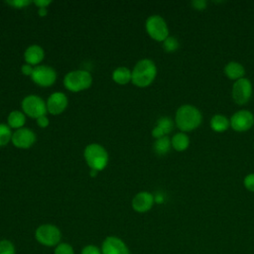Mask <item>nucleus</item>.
Masks as SVG:
<instances>
[{"instance_id":"obj_22","label":"nucleus","mask_w":254,"mask_h":254,"mask_svg":"<svg viewBox=\"0 0 254 254\" xmlns=\"http://www.w3.org/2000/svg\"><path fill=\"white\" fill-rule=\"evenodd\" d=\"M171 140L169 139L168 136H164L161 137L159 139H157L154 143V151L158 154V155H165L170 151L171 148Z\"/></svg>"},{"instance_id":"obj_25","label":"nucleus","mask_w":254,"mask_h":254,"mask_svg":"<svg viewBox=\"0 0 254 254\" xmlns=\"http://www.w3.org/2000/svg\"><path fill=\"white\" fill-rule=\"evenodd\" d=\"M163 48L168 53L175 52L179 48V42H178V40L175 37H168L163 42Z\"/></svg>"},{"instance_id":"obj_20","label":"nucleus","mask_w":254,"mask_h":254,"mask_svg":"<svg viewBox=\"0 0 254 254\" xmlns=\"http://www.w3.org/2000/svg\"><path fill=\"white\" fill-rule=\"evenodd\" d=\"M172 146L175 150L182 152L185 151L190 145V138L185 133H177L172 138Z\"/></svg>"},{"instance_id":"obj_27","label":"nucleus","mask_w":254,"mask_h":254,"mask_svg":"<svg viewBox=\"0 0 254 254\" xmlns=\"http://www.w3.org/2000/svg\"><path fill=\"white\" fill-rule=\"evenodd\" d=\"M80 254H102V253H101V249L98 246L89 244V245L84 246L81 249Z\"/></svg>"},{"instance_id":"obj_12","label":"nucleus","mask_w":254,"mask_h":254,"mask_svg":"<svg viewBox=\"0 0 254 254\" xmlns=\"http://www.w3.org/2000/svg\"><path fill=\"white\" fill-rule=\"evenodd\" d=\"M11 140L14 146L22 149H27L35 143L36 135L31 129L20 128L13 133Z\"/></svg>"},{"instance_id":"obj_18","label":"nucleus","mask_w":254,"mask_h":254,"mask_svg":"<svg viewBox=\"0 0 254 254\" xmlns=\"http://www.w3.org/2000/svg\"><path fill=\"white\" fill-rule=\"evenodd\" d=\"M112 78L119 84H126L132 78V71L125 66L117 67L112 73Z\"/></svg>"},{"instance_id":"obj_6","label":"nucleus","mask_w":254,"mask_h":254,"mask_svg":"<svg viewBox=\"0 0 254 254\" xmlns=\"http://www.w3.org/2000/svg\"><path fill=\"white\" fill-rule=\"evenodd\" d=\"M146 31L152 39L158 42H164L169 37L168 26L165 20L159 15H152L147 19Z\"/></svg>"},{"instance_id":"obj_34","label":"nucleus","mask_w":254,"mask_h":254,"mask_svg":"<svg viewBox=\"0 0 254 254\" xmlns=\"http://www.w3.org/2000/svg\"><path fill=\"white\" fill-rule=\"evenodd\" d=\"M38 13H39V15H40L41 17H44V16L47 15V9H46V8H39Z\"/></svg>"},{"instance_id":"obj_26","label":"nucleus","mask_w":254,"mask_h":254,"mask_svg":"<svg viewBox=\"0 0 254 254\" xmlns=\"http://www.w3.org/2000/svg\"><path fill=\"white\" fill-rule=\"evenodd\" d=\"M54 254H74V249L70 244L66 242H61L56 246Z\"/></svg>"},{"instance_id":"obj_32","label":"nucleus","mask_w":254,"mask_h":254,"mask_svg":"<svg viewBox=\"0 0 254 254\" xmlns=\"http://www.w3.org/2000/svg\"><path fill=\"white\" fill-rule=\"evenodd\" d=\"M33 69H34V68H33L30 64H23V65H22V68H21L22 72H23L24 74H26V75H31L32 72H33Z\"/></svg>"},{"instance_id":"obj_10","label":"nucleus","mask_w":254,"mask_h":254,"mask_svg":"<svg viewBox=\"0 0 254 254\" xmlns=\"http://www.w3.org/2000/svg\"><path fill=\"white\" fill-rule=\"evenodd\" d=\"M102 254H131L127 244L117 236H107L101 244Z\"/></svg>"},{"instance_id":"obj_17","label":"nucleus","mask_w":254,"mask_h":254,"mask_svg":"<svg viewBox=\"0 0 254 254\" xmlns=\"http://www.w3.org/2000/svg\"><path fill=\"white\" fill-rule=\"evenodd\" d=\"M224 72L230 79H240L245 73L244 67L237 62H229L225 67Z\"/></svg>"},{"instance_id":"obj_11","label":"nucleus","mask_w":254,"mask_h":254,"mask_svg":"<svg viewBox=\"0 0 254 254\" xmlns=\"http://www.w3.org/2000/svg\"><path fill=\"white\" fill-rule=\"evenodd\" d=\"M254 124V115L248 110H239L230 118V126L238 132L249 130Z\"/></svg>"},{"instance_id":"obj_35","label":"nucleus","mask_w":254,"mask_h":254,"mask_svg":"<svg viewBox=\"0 0 254 254\" xmlns=\"http://www.w3.org/2000/svg\"><path fill=\"white\" fill-rule=\"evenodd\" d=\"M96 173H97V171H95V170H91V171H90V176L95 177V176H96Z\"/></svg>"},{"instance_id":"obj_2","label":"nucleus","mask_w":254,"mask_h":254,"mask_svg":"<svg viewBox=\"0 0 254 254\" xmlns=\"http://www.w3.org/2000/svg\"><path fill=\"white\" fill-rule=\"evenodd\" d=\"M157 74V67L153 61L144 59L139 61L132 70L131 81L139 87H146L153 82Z\"/></svg>"},{"instance_id":"obj_21","label":"nucleus","mask_w":254,"mask_h":254,"mask_svg":"<svg viewBox=\"0 0 254 254\" xmlns=\"http://www.w3.org/2000/svg\"><path fill=\"white\" fill-rule=\"evenodd\" d=\"M7 120H8V126L10 128L20 129L24 126L26 118H25V115L22 112H20L18 110H15V111H12L9 114Z\"/></svg>"},{"instance_id":"obj_23","label":"nucleus","mask_w":254,"mask_h":254,"mask_svg":"<svg viewBox=\"0 0 254 254\" xmlns=\"http://www.w3.org/2000/svg\"><path fill=\"white\" fill-rule=\"evenodd\" d=\"M12 135L11 128L6 124L0 123V147L7 145L12 139Z\"/></svg>"},{"instance_id":"obj_9","label":"nucleus","mask_w":254,"mask_h":254,"mask_svg":"<svg viewBox=\"0 0 254 254\" xmlns=\"http://www.w3.org/2000/svg\"><path fill=\"white\" fill-rule=\"evenodd\" d=\"M252 95V84L248 78L237 79L232 86V97L237 104H245Z\"/></svg>"},{"instance_id":"obj_13","label":"nucleus","mask_w":254,"mask_h":254,"mask_svg":"<svg viewBox=\"0 0 254 254\" xmlns=\"http://www.w3.org/2000/svg\"><path fill=\"white\" fill-rule=\"evenodd\" d=\"M67 106V97L63 92H54L47 101V109L53 115L61 114Z\"/></svg>"},{"instance_id":"obj_1","label":"nucleus","mask_w":254,"mask_h":254,"mask_svg":"<svg viewBox=\"0 0 254 254\" xmlns=\"http://www.w3.org/2000/svg\"><path fill=\"white\" fill-rule=\"evenodd\" d=\"M202 120L200 111L190 104L182 105L176 112V124L182 131H191L197 128Z\"/></svg>"},{"instance_id":"obj_30","label":"nucleus","mask_w":254,"mask_h":254,"mask_svg":"<svg viewBox=\"0 0 254 254\" xmlns=\"http://www.w3.org/2000/svg\"><path fill=\"white\" fill-rule=\"evenodd\" d=\"M191 5L193 6L194 9H197V10H203L206 5H207V2L204 1V0H193L191 2Z\"/></svg>"},{"instance_id":"obj_14","label":"nucleus","mask_w":254,"mask_h":254,"mask_svg":"<svg viewBox=\"0 0 254 254\" xmlns=\"http://www.w3.org/2000/svg\"><path fill=\"white\" fill-rule=\"evenodd\" d=\"M154 195L148 191L137 193L132 199V207L137 212H146L150 210L154 204Z\"/></svg>"},{"instance_id":"obj_19","label":"nucleus","mask_w":254,"mask_h":254,"mask_svg":"<svg viewBox=\"0 0 254 254\" xmlns=\"http://www.w3.org/2000/svg\"><path fill=\"white\" fill-rule=\"evenodd\" d=\"M230 125V121L227 117L221 114L213 115L210 119V127L212 130L216 132H222L225 131Z\"/></svg>"},{"instance_id":"obj_33","label":"nucleus","mask_w":254,"mask_h":254,"mask_svg":"<svg viewBox=\"0 0 254 254\" xmlns=\"http://www.w3.org/2000/svg\"><path fill=\"white\" fill-rule=\"evenodd\" d=\"M34 3L39 7V8H46L49 4H51V1L48 0H36Z\"/></svg>"},{"instance_id":"obj_4","label":"nucleus","mask_w":254,"mask_h":254,"mask_svg":"<svg viewBox=\"0 0 254 254\" xmlns=\"http://www.w3.org/2000/svg\"><path fill=\"white\" fill-rule=\"evenodd\" d=\"M92 83V76L85 70H72L65 74L64 78V85L66 89L77 92L87 89Z\"/></svg>"},{"instance_id":"obj_28","label":"nucleus","mask_w":254,"mask_h":254,"mask_svg":"<svg viewBox=\"0 0 254 254\" xmlns=\"http://www.w3.org/2000/svg\"><path fill=\"white\" fill-rule=\"evenodd\" d=\"M6 3L11 5L14 8L21 9V8H24L28 5H30L32 3V1H29V0H15V1H7Z\"/></svg>"},{"instance_id":"obj_7","label":"nucleus","mask_w":254,"mask_h":254,"mask_svg":"<svg viewBox=\"0 0 254 254\" xmlns=\"http://www.w3.org/2000/svg\"><path fill=\"white\" fill-rule=\"evenodd\" d=\"M22 109L28 116L35 119L46 115L48 111L47 103L44 101V99L34 94L28 95L23 99Z\"/></svg>"},{"instance_id":"obj_8","label":"nucleus","mask_w":254,"mask_h":254,"mask_svg":"<svg viewBox=\"0 0 254 254\" xmlns=\"http://www.w3.org/2000/svg\"><path fill=\"white\" fill-rule=\"evenodd\" d=\"M31 77L35 83L40 86L48 87L55 83L57 73L55 69L48 65H37L31 74Z\"/></svg>"},{"instance_id":"obj_15","label":"nucleus","mask_w":254,"mask_h":254,"mask_svg":"<svg viewBox=\"0 0 254 254\" xmlns=\"http://www.w3.org/2000/svg\"><path fill=\"white\" fill-rule=\"evenodd\" d=\"M25 61L30 65H36L40 64L45 58V52L42 47L38 45H32L27 48L24 54Z\"/></svg>"},{"instance_id":"obj_16","label":"nucleus","mask_w":254,"mask_h":254,"mask_svg":"<svg viewBox=\"0 0 254 254\" xmlns=\"http://www.w3.org/2000/svg\"><path fill=\"white\" fill-rule=\"evenodd\" d=\"M173 127H174V122L170 117L168 116L161 117L157 121V124L154 127V129L152 130V135L153 137L159 139L169 134L173 130Z\"/></svg>"},{"instance_id":"obj_31","label":"nucleus","mask_w":254,"mask_h":254,"mask_svg":"<svg viewBox=\"0 0 254 254\" xmlns=\"http://www.w3.org/2000/svg\"><path fill=\"white\" fill-rule=\"evenodd\" d=\"M37 124L41 127V128H46L49 125V119L46 115L41 116L39 118H37Z\"/></svg>"},{"instance_id":"obj_5","label":"nucleus","mask_w":254,"mask_h":254,"mask_svg":"<svg viewBox=\"0 0 254 254\" xmlns=\"http://www.w3.org/2000/svg\"><path fill=\"white\" fill-rule=\"evenodd\" d=\"M36 240L47 247H56L61 243L62 232L60 228L54 224H42L35 231Z\"/></svg>"},{"instance_id":"obj_3","label":"nucleus","mask_w":254,"mask_h":254,"mask_svg":"<svg viewBox=\"0 0 254 254\" xmlns=\"http://www.w3.org/2000/svg\"><path fill=\"white\" fill-rule=\"evenodd\" d=\"M84 159L91 170L102 171L108 163L106 150L98 144H89L84 150Z\"/></svg>"},{"instance_id":"obj_29","label":"nucleus","mask_w":254,"mask_h":254,"mask_svg":"<svg viewBox=\"0 0 254 254\" xmlns=\"http://www.w3.org/2000/svg\"><path fill=\"white\" fill-rule=\"evenodd\" d=\"M244 187L250 190V191H254V174H249L244 178Z\"/></svg>"},{"instance_id":"obj_24","label":"nucleus","mask_w":254,"mask_h":254,"mask_svg":"<svg viewBox=\"0 0 254 254\" xmlns=\"http://www.w3.org/2000/svg\"><path fill=\"white\" fill-rule=\"evenodd\" d=\"M0 254H16V247L14 243L8 239H1Z\"/></svg>"}]
</instances>
